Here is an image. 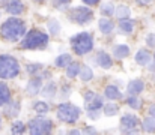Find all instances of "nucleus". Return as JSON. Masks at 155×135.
<instances>
[{
  "label": "nucleus",
  "instance_id": "1",
  "mask_svg": "<svg viewBox=\"0 0 155 135\" xmlns=\"http://www.w3.org/2000/svg\"><path fill=\"white\" fill-rule=\"evenodd\" d=\"M26 33H27L26 23L21 18H17L15 15L3 21L0 26V38L8 42H18L20 39L24 38Z\"/></svg>",
  "mask_w": 155,
  "mask_h": 135
},
{
  "label": "nucleus",
  "instance_id": "2",
  "mask_svg": "<svg viewBox=\"0 0 155 135\" xmlns=\"http://www.w3.org/2000/svg\"><path fill=\"white\" fill-rule=\"evenodd\" d=\"M48 41L50 38L45 32H42L41 29H32L21 39L20 48L21 50H44L48 45Z\"/></svg>",
  "mask_w": 155,
  "mask_h": 135
},
{
  "label": "nucleus",
  "instance_id": "3",
  "mask_svg": "<svg viewBox=\"0 0 155 135\" xmlns=\"http://www.w3.org/2000/svg\"><path fill=\"white\" fill-rule=\"evenodd\" d=\"M69 42H71L72 51L77 56H84V54H87L94 50V38L87 32H80V33L74 35L69 39Z\"/></svg>",
  "mask_w": 155,
  "mask_h": 135
},
{
  "label": "nucleus",
  "instance_id": "4",
  "mask_svg": "<svg viewBox=\"0 0 155 135\" xmlns=\"http://www.w3.org/2000/svg\"><path fill=\"white\" fill-rule=\"evenodd\" d=\"M20 74V63L14 56L2 54L0 56V78L12 80Z\"/></svg>",
  "mask_w": 155,
  "mask_h": 135
},
{
  "label": "nucleus",
  "instance_id": "5",
  "mask_svg": "<svg viewBox=\"0 0 155 135\" xmlns=\"http://www.w3.org/2000/svg\"><path fill=\"white\" fill-rule=\"evenodd\" d=\"M56 114H57V119H59L60 122L72 125V123H75V122L80 119L81 110H80L77 105L71 104V102H62V104L57 105Z\"/></svg>",
  "mask_w": 155,
  "mask_h": 135
},
{
  "label": "nucleus",
  "instance_id": "6",
  "mask_svg": "<svg viewBox=\"0 0 155 135\" xmlns=\"http://www.w3.org/2000/svg\"><path fill=\"white\" fill-rule=\"evenodd\" d=\"M53 122L50 119H45L41 116L32 119L29 123H27V129L32 135H44V134H50L53 131Z\"/></svg>",
  "mask_w": 155,
  "mask_h": 135
},
{
  "label": "nucleus",
  "instance_id": "7",
  "mask_svg": "<svg viewBox=\"0 0 155 135\" xmlns=\"http://www.w3.org/2000/svg\"><path fill=\"white\" fill-rule=\"evenodd\" d=\"M68 18L75 24L84 26V24H89L94 20V11L87 6H75L69 11Z\"/></svg>",
  "mask_w": 155,
  "mask_h": 135
},
{
  "label": "nucleus",
  "instance_id": "8",
  "mask_svg": "<svg viewBox=\"0 0 155 135\" xmlns=\"http://www.w3.org/2000/svg\"><path fill=\"white\" fill-rule=\"evenodd\" d=\"M139 125V117L134 114H124L120 117V132L124 134H136Z\"/></svg>",
  "mask_w": 155,
  "mask_h": 135
},
{
  "label": "nucleus",
  "instance_id": "9",
  "mask_svg": "<svg viewBox=\"0 0 155 135\" xmlns=\"http://www.w3.org/2000/svg\"><path fill=\"white\" fill-rule=\"evenodd\" d=\"M3 5H5V11L11 15H15V17L21 15L26 11L23 0H3Z\"/></svg>",
  "mask_w": 155,
  "mask_h": 135
},
{
  "label": "nucleus",
  "instance_id": "10",
  "mask_svg": "<svg viewBox=\"0 0 155 135\" xmlns=\"http://www.w3.org/2000/svg\"><path fill=\"white\" fill-rule=\"evenodd\" d=\"M42 77L41 75H32V78L27 81V87H26V93L29 96H36L41 90H42Z\"/></svg>",
  "mask_w": 155,
  "mask_h": 135
},
{
  "label": "nucleus",
  "instance_id": "11",
  "mask_svg": "<svg viewBox=\"0 0 155 135\" xmlns=\"http://www.w3.org/2000/svg\"><path fill=\"white\" fill-rule=\"evenodd\" d=\"M152 57H154V56H152L146 48H140V50L136 53L134 60H136V63L140 65V66H148V65L152 62Z\"/></svg>",
  "mask_w": 155,
  "mask_h": 135
},
{
  "label": "nucleus",
  "instance_id": "12",
  "mask_svg": "<svg viewBox=\"0 0 155 135\" xmlns=\"http://www.w3.org/2000/svg\"><path fill=\"white\" fill-rule=\"evenodd\" d=\"M134 26H136V21L133 18H122V20H119L117 29L124 35H131L134 30Z\"/></svg>",
  "mask_w": 155,
  "mask_h": 135
},
{
  "label": "nucleus",
  "instance_id": "13",
  "mask_svg": "<svg viewBox=\"0 0 155 135\" xmlns=\"http://www.w3.org/2000/svg\"><path fill=\"white\" fill-rule=\"evenodd\" d=\"M97 62H98V65L103 68V69H110L111 66H113V60H111V56L108 54V53H105V51H98L97 53Z\"/></svg>",
  "mask_w": 155,
  "mask_h": 135
},
{
  "label": "nucleus",
  "instance_id": "14",
  "mask_svg": "<svg viewBox=\"0 0 155 135\" xmlns=\"http://www.w3.org/2000/svg\"><path fill=\"white\" fill-rule=\"evenodd\" d=\"M143 90H145V83H143L140 78L131 80V81L128 83V86H127L128 95H140Z\"/></svg>",
  "mask_w": 155,
  "mask_h": 135
},
{
  "label": "nucleus",
  "instance_id": "15",
  "mask_svg": "<svg viewBox=\"0 0 155 135\" xmlns=\"http://www.w3.org/2000/svg\"><path fill=\"white\" fill-rule=\"evenodd\" d=\"M104 96L108 101H117V99L122 98V92L117 89L114 84H107L105 89H104Z\"/></svg>",
  "mask_w": 155,
  "mask_h": 135
},
{
  "label": "nucleus",
  "instance_id": "16",
  "mask_svg": "<svg viewBox=\"0 0 155 135\" xmlns=\"http://www.w3.org/2000/svg\"><path fill=\"white\" fill-rule=\"evenodd\" d=\"M98 29H100V32L103 35H110L114 30V23L110 18H101L98 21Z\"/></svg>",
  "mask_w": 155,
  "mask_h": 135
},
{
  "label": "nucleus",
  "instance_id": "17",
  "mask_svg": "<svg viewBox=\"0 0 155 135\" xmlns=\"http://www.w3.org/2000/svg\"><path fill=\"white\" fill-rule=\"evenodd\" d=\"M8 102H11V90L8 84L0 81V107H5Z\"/></svg>",
  "mask_w": 155,
  "mask_h": 135
},
{
  "label": "nucleus",
  "instance_id": "18",
  "mask_svg": "<svg viewBox=\"0 0 155 135\" xmlns=\"http://www.w3.org/2000/svg\"><path fill=\"white\" fill-rule=\"evenodd\" d=\"M80 71H81V65L77 63V62H71L68 66H66V77L74 80L75 77L80 75Z\"/></svg>",
  "mask_w": 155,
  "mask_h": 135
},
{
  "label": "nucleus",
  "instance_id": "19",
  "mask_svg": "<svg viewBox=\"0 0 155 135\" xmlns=\"http://www.w3.org/2000/svg\"><path fill=\"white\" fill-rule=\"evenodd\" d=\"M142 131L146 132V134H154L155 132V117L149 116V117H145L142 120Z\"/></svg>",
  "mask_w": 155,
  "mask_h": 135
},
{
  "label": "nucleus",
  "instance_id": "20",
  "mask_svg": "<svg viewBox=\"0 0 155 135\" xmlns=\"http://www.w3.org/2000/svg\"><path fill=\"white\" fill-rule=\"evenodd\" d=\"M113 56L116 59H125L130 56V47L125 44H119L113 48Z\"/></svg>",
  "mask_w": 155,
  "mask_h": 135
},
{
  "label": "nucleus",
  "instance_id": "21",
  "mask_svg": "<svg viewBox=\"0 0 155 135\" xmlns=\"http://www.w3.org/2000/svg\"><path fill=\"white\" fill-rule=\"evenodd\" d=\"M5 114L8 117H17L20 114V104L18 102H8L5 105Z\"/></svg>",
  "mask_w": 155,
  "mask_h": 135
},
{
  "label": "nucleus",
  "instance_id": "22",
  "mask_svg": "<svg viewBox=\"0 0 155 135\" xmlns=\"http://www.w3.org/2000/svg\"><path fill=\"white\" fill-rule=\"evenodd\" d=\"M72 62V57H71V54H68V53H63V54H59L57 57H56V60H54V65L57 66V68H66L69 63Z\"/></svg>",
  "mask_w": 155,
  "mask_h": 135
},
{
  "label": "nucleus",
  "instance_id": "23",
  "mask_svg": "<svg viewBox=\"0 0 155 135\" xmlns=\"http://www.w3.org/2000/svg\"><path fill=\"white\" fill-rule=\"evenodd\" d=\"M104 108V101L101 95H97L91 102H86V110H101Z\"/></svg>",
  "mask_w": 155,
  "mask_h": 135
},
{
  "label": "nucleus",
  "instance_id": "24",
  "mask_svg": "<svg viewBox=\"0 0 155 135\" xmlns=\"http://www.w3.org/2000/svg\"><path fill=\"white\" fill-rule=\"evenodd\" d=\"M78 77H80L81 81H84V83L91 81V80L94 78V71H92V68L87 66V65H81V71H80V75H78Z\"/></svg>",
  "mask_w": 155,
  "mask_h": 135
},
{
  "label": "nucleus",
  "instance_id": "25",
  "mask_svg": "<svg viewBox=\"0 0 155 135\" xmlns=\"http://www.w3.org/2000/svg\"><path fill=\"white\" fill-rule=\"evenodd\" d=\"M33 111L36 114H47L50 111V107L44 101H36V102H33Z\"/></svg>",
  "mask_w": 155,
  "mask_h": 135
},
{
  "label": "nucleus",
  "instance_id": "26",
  "mask_svg": "<svg viewBox=\"0 0 155 135\" xmlns=\"http://www.w3.org/2000/svg\"><path fill=\"white\" fill-rule=\"evenodd\" d=\"M127 105L134 108V110H140L142 108V99L139 98V95H130L127 98Z\"/></svg>",
  "mask_w": 155,
  "mask_h": 135
},
{
  "label": "nucleus",
  "instance_id": "27",
  "mask_svg": "<svg viewBox=\"0 0 155 135\" xmlns=\"http://www.w3.org/2000/svg\"><path fill=\"white\" fill-rule=\"evenodd\" d=\"M130 14H131V11H130V8H128L127 5H119V6H116L114 15H116L119 20H122V18H130Z\"/></svg>",
  "mask_w": 155,
  "mask_h": 135
},
{
  "label": "nucleus",
  "instance_id": "28",
  "mask_svg": "<svg viewBox=\"0 0 155 135\" xmlns=\"http://www.w3.org/2000/svg\"><path fill=\"white\" fill-rule=\"evenodd\" d=\"M117 113H119V105H116L113 101L104 105V114H105V116L113 117V116H116Z\"/></svg>",
  "mask_w": 155,
  "mask_h": 135
},
{
  "label": "nucleus",
  "instance_id": "29",
  "mask_svg": "<svg viewBox=\"0 0 155 135\" xmlns=\"http://www.w3.org/2000/svg\"><path fill=\"white\" fill-rule=\"evenodd\" d=\"M56 90H57V87H56V83L50 81V83H47V84L42 87L41 93H42V96H45V98H53V96L56 95Z\"/></svg>",
  "mask_w": 155,
  "mask_h": 135
},
{
  "label": "nucleus",
  "instance_id": "30",
  "mask_svg": "<svg viewBox=\"0 0 155 135\" xmlns=\"http://www.w3.org/2000/svg\"><path fill=\"white\" fill-rule=\"evenodd\" d=\"M47 26H48V30H50L51 36H57L59 35V32H60V23L56 18H50L48 23H47Z\"/></svg>",
  "mask_w": 155,
  "mask_h": 135
},
{
  "label": "nucleus",
  "instance_id": "31",
  "mask_svg": "<svg viewBox=\"0 0 155 135\" xmlns=\"http://www.w3.org/2000/svg\"><path fill=\"white\" fill-rule=\"evenodd\" d=\"M41 71H42V65H41V63H30V65L26 66V72H27L29 75H36V74L41 72Z\"/></svg>",
  "mask_w": 155,
  "mask_h": 135
},
{
  "label": "nucleus",
  "instance_id": "32",
  "mask_svg": "<svg viewBox=\"0 0 155 135\" xmlns=\"http://www.w3.org/2000/svg\"><path fill=\"white\" fill-rule=\"evenodd\" d=\"M114 12H116V9H114V5L113 3H105V5L101 6V14H103L104 17H111Z\"/></svg>",
  "mask_w": 155,
  "mask_h": 135
},
{
  "label": "nucleus",
  "instance_id": "33",
  "mask_svg": "<svg viewBox=\"0 0 155 135\" xmlns=\"http://www.w3.org/2000/svg\"><path fill=\"white\" fill-rule=\"evenodd\" d=\"M11 132L12 134H24L26 132V125L23 122H14L12 128H11Z\"/></svg>",
  "mask_w": 155,
  "mask_h": 135
},
{
  "label": "nucleus",
  "instance_id": "34",
  "mask_svg": "<svg viewBox=\"0 0 155 135\" xmlns=\"http://www.w3.org/2000/svg\"><path fill=\"white\" fill-rule=\"evenodd\" d=\"M51 2L54 5V8H57V9H63L71 3V0H51Z\"/></svg>",
  "mask_w": 155,
  "mask_h": 135
},
{
  "label": "nucleus",
  "instance_id": "35",
  "mask_svg": "<svg viewBox=\"0 0 155 135\" xmlns=\"http://www.w3.org/2000/svg\"><path fill=\"white\" fill-rule=\"evenodd\" d=\"M146 44L149 48H155V33H149L146 36Z\"/></svg>",
  "mask_w": 155,
  "mask_h": 135
},
{
  "label": "nucleus",
  "instance_id": "36",
  "mask_svg": "<svg viewBox=\"0 0 155 135\" xmlns=\"http://www.w3.org/2000/svg\"><path fill=\"white\" fill-rule=\"evenodd\" d=\"M87 117L92 120L100 119V110H87Z\"/></svg>",
  "mask_w": 155,
  "mask_h": 135
},
{
  "label": "nucleus",
  "instance_id": "37",
  "mask_svg": "<svg viewBox=\"0 0 155 135\" xmlns=\"http://www.w3.org/2000/svg\"><path fill=\"white\" fill-rule=\"evenodd\" d=\"M95 96H97V93H95V92H91V90H89V92H87V93L84 95V104H86V102H91V101H92V99H94Z\"/></svg>",
  "mask_w": 155,
  "mask_h": 135
},
{
  "label": "nucleus",
  "instance_id": "38",
  "mask_svg": "<svg viewBox=\"0 0 155 135\" xmlns=\"http://www.w3.org/2000/svg\"><path fill=\"white\" fill-rule=\"evenodd\" d=\"M83 132H84V134H98V131H97L95 128H92V126H86V128L83 129Z\"/></svg>",
  "mask_w": 155,
  "mask_h": 135
},
{
  "label": "nucleus",
  "instance_id": "39",
  "mask_svg": "<svg viewBox=\"0 0 155 135\" xmlns=\"http://www.w3.org/2000/svg\"><path fill=\"white\" fill-rule=\"evenodd\" d=\"M100 2H101V0H83V3L87 5V6H97Z\"/></svg>",
  "mask_w": 155,
  "mask_h": 135
},
{
  "label": "nucleus",
  "instance_id": "40",
  "mask_svg": "<svg viewBox=\"0 0 155 135\" xmlns=\"http://www.w3.org/2000/svg\"><path fill=\"white\" fill-rule=\"evenodd\" d=\"M149 116L155 117V104H152V105L149 107Z\"/></svg>",
  "mask_w": 155,
  "mask_h": 135
},
{
  "label": "nucleus",
  "instance_id": "41",
  "mask_svg": "<svg viewBox=\"0 0 155 135\" xmlns=\"http://www.w3.org/2000/svg\"><path fill=\"white\" fill-rule=\"evenodd\" d=\"M81 132H83V131H78V129H71V131H69V134L71 135H77V134H81Z\"/></svg>",
  "mask_w": 155,
  "mask_h": 135
},
{
  "label": "nucleus",
  "instance_id": "42",
  "mask_svg": "<svg viewBox=\"0 0 155 135\" xmlns=\"http://www.w3.org/2000/svg\"><path fill=\"white\" fill-rule=\"evenodd\" d=\"M137 2H139L140 5H149V3H151L152 0H137Z\"/></svg>",
  "mask_w": 155,
  "mask_h": 135
},
{
  "label": "nucleus",
  "instance_id": "43",
  "mask_svg": "<svg viewBox=\"0 0 155 135\" xmlns=\"http://www.w3.org/2000/svg\"><path fill=\"white\" fill-rule=\"evenodd\" d=\"M35 3H44V2H47V0H33Z\"/></svg>",
  "mask_w": 155,
  "mask_h": 135
},
{
  "label": "nucleus",
  "instance_id": "44",
  "mask_svg": "<svg viewBox=\"0 0 155 135\" xmlns=\"http://www.w3.org/2000/svg\"><path fill=\"white\" fill-rule=\"evenodd\" d=\"M0 126H2V114H0Z\"/></svg>",
  "mask_w": 155,
  "mask_h": 135
},
{
  "label": "nucleus",
  "instance_id": "45",
  "mask_svg": "<svg viewBox=\"0 0 155 135\" xmlns=\"http://www.w3.org/2000/svg\"><path fill=\"white\" fill-rule=\"evenodd\" d=\"M152 62H154V63H155V53H154V60H152Z\"/></svg>",
  "mask_w": 155,
  "mask_h": 135
}]
</instances>
